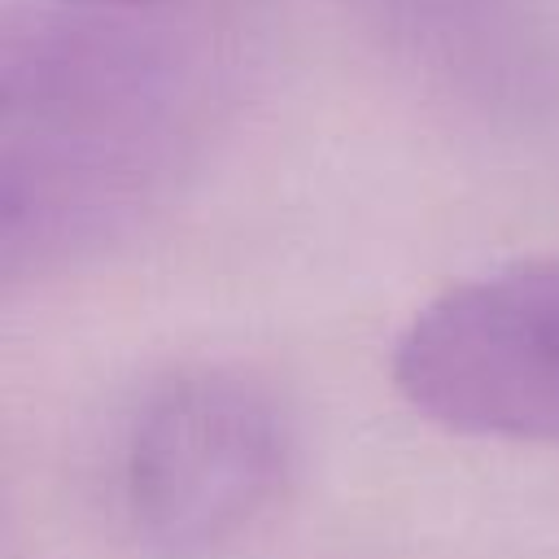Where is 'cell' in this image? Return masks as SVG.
I'll return each mask as SVG.
<instances>
[{
	"instance_id": "cell-5",
	"label": "cell",
	"mask_w": 559,
	"mask_h": 559,
	"mask_svg": "<svg viewBox=\"0 0 559 559\" xmlns=\"http://www.w3.org/2000/svg\"><path fill=\"white\" fill-rule=\"evenodd\" d=\"M70 4H87V9H170L183 0H70Z\"/></svg>"
},
{
	"instance_id": "cell-3",
	"label": "cell",
	"mask_w": 559,
	"mask_h": 559,
	"mask_svg": "<svg viewBox=\"0 0 559 559\" xmlns=\"http://www.w3.org/2000/svg\"><path fill=\"white\" fill-rule=\"evenodd\" d=\"M393 384L450 432L559 445V253L424 301L393 345Z\"/></svg>"
},
{
	"instance_id": "cell-1",
	"label": "cell",
	"mask_w": 559,
	"mask_h": 559,
	"mask_svg": "<svg viewBox=\"0 0 559 559\" xmlns=\"http://www.w3.org/2000/svg\"><path fill=\"white\" fill-rule=\"evenodd\" d=\"M218 109L214 52L148 9L83 4L13 26L0 52L4 275H44L140 231L201 162Z\"/></svg>"
},
{
	"instance_id": "cell-2",
	"label": "cell",
	"mask_w": 559,
	"mask_h": 559,
	"mask_svg": "<svg viewBox=\"0 0 559 559\" xmlns=\"http://www.w3.org/2000/svg\"><path fill=\"white\" fill-rule=\"evenodd\" d=\"M293 424L280 397L231 367L166 376L122 441L131 533L162 559H214L284 493Z\"/></svg>"
},
{
	"instance_id": "cell-4",
	"label": "cell",
	"mask_w": 559,
	"mask_h": 559,
	"mask_svg": "<svg viewBox=\"0 0 559 559\" xmlns=\"http://www.w3.org/2000/svg\"><path fill=\"white\" fill-rule=\"evenodd\" d=\"M384 52L463 114L542 131L559 122V26L546 0H349Z\"/></svg>"
}]
</instances>
